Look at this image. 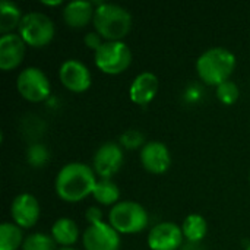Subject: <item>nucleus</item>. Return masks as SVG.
<instances>
[{
  "label": "nucleus",
  "instance_id": "17",
  "mask_svg": "<svg viewBox=\"0 0 250 250\" xmlns=\"http://www.w3.org/2000/svg\"><path fill=\"white\" fill-rule=\"evenodd\" d=\"M51 237L63 248H70L79 237V229L70 218H59L51 227Z\"/></svg>",
  "mask_w": 250,
  "mask_h": 250
},
{
  "label": "nucleus",
  "instance_id": "16",
  "mask_svg": "<svg viewBox=\"0 0 250 250\" xmlns=\"http://www.w3.org/2000/svg\"><path fill=\"white\" fill-rule=\"evenodd\" d=\"M94 4L88 0H75L64 6L63 19L72 28H82L94 19Z\"/></svg>",
  "mask_w": 250,
  "mask_h": 250
},
{
  "label": "nucleus",
  "instance_id": "11",
  "mask_svg": "<svg viewBox=\"0 0 250 250\" xmlns=\"http://www.w3.org/2000/svg\"><path fill=\"white\" fill-rule=\"evenodd\" d=\"M60 82L72 92H83L91 85V72L79 60L69 59L59 69Z\"/></svg>",
  "mask_w": 250,
  "mask_h": 250
},
{
  "label": "nucleus",
  "instance_id": "1",
  "mask_svg": "<svg viewBox=\"0 0 250 250\" xmlns=\"http://www.w3.org/2000/svg\"><path fill=\"white\" fill-rule=\"evenodd\" d=\"M97 179L94 170L82 163H69L57 173L54 188L60 199L66 202H79L92 195Z\"/></svg>",
  "mask_w": 250,
  "mask_h": 250
},
{
  "label": "nucleus",
  "instance_id": "31",
  "mask_svg": "<svg viewBox=\"0 0 250 250\" xmlns=\"http://www.w3.org/2000/svg\"><path fill=\"white\" fill-rule=\"evenodd\" d=\"M249 179H250V177H249Z\"/></svg>",
  "mask_w": 250,
  "mask_h": 250
},
{
  "label": "nucleus",
  "instance_id": "28",
  "mask_svg": "<svg viewBox=\"0 0 250 250\" xmlns=\"http://www.w3.org/2000/svg\"><path fill=\"white\" fill-rule=\"evenodd\" d=\"M62 1L60 0H54V1H47V0H44L42 1V4H47V6H57V4H60Z\"/></svg>",
  "mask_w": 250,
  "mask_h": 250
},
{
  "label": "nucleus",
  "instance_id": "3",
  "mask_svg": "<svg viewBox=\"0 0 250 250\" xmlns=\"http://www.w3.org/2000/svg\"><path fill=\"white\" fill-rule=\"evenodd\" d=\"M94 26L105 41H122L132 28L129 10L114 3H100L94 13Z\"/></svg>",
  "mask_w": 250,
  "mask_h": 250
},
{
  "label": "nucleus",
  "instance_id": "24",
  "mask_svg": "<svg viewBox=\"0 0 250 250\" xmlns=\"http://www.w3.org/2000/svg\"><path fill=\"white\" fill-rule=\"evenodd\" d=\"M120 144L127 149H136L144 144V135L136 129H129L122 133Z\"/></svg>",
  "mask_w": 250,
  "mask_h": 250
},
{
  "label": "nucleus",
  "instance_id": "18",
  "mask_svg": "<svg viewBox=\"0 0 250 250\" xmlns=\"http://www.w3.org/2000/svg\"><path fill=\"white\" fill-rule=\"evenodd\" d=\"M22 12L16 3L10 0L0 1V31L4 34H10V31L19 26L22 21Z\"/></svg>",
  "mask_w": 250,
  "mask_h": 250
},
{
  "label": "nucleus",
  "instance_id": "7",
  "mask_svg": "<svg viewBox=\"0 0 250 250\" xmlns=\"http://www.w3.org/2000/svg\"><path fill=\"white\" fill-rule=\"evenodd\" d=\"M16 88L19 94L32 103L44 101L50 95V81L40 67L23 69L16 79Z\"/></svg>",
  "mask_w": 250,
  "mask_h": 250
},
{
  "label": "nucleus",
  "instance_id": "25",
  "mask_svg": "<svg viewBox=\"0 0 250 250\" xmlns=\"http://www.w3.org/2000/svg\"><path fill=\"white\" fill-rule=\"evenodd\" d=\"M28 157H29V161L34 164V166H42L44 161L47 160L48 154H47V149L40 145V144H35L29 148L28 151Z\"/></svg>",
  "mask_w": 250,
  "mask_h": 250
},
{
  "label": "nucleus",
  "instance_id": "22",
  "mask_svg": "<svg viewBox=\"0 0 250 250\" xmlns=\"http://www.w3.org/2000/svg\"><path fill=\"white\" fill-rule=\"evenodd\" d=\"M22 250H56V242L44 233H32L25 237Z\"/></svg>",
  "mask_w": 250,
  "mask_h": 250
},
{
  "label": "nucleus",
  "instance_id": "30",
  "mask_svg": "<svg viewBox=\"0 0 250 250\" xmlns=\"http://www.w3.org/2000/svg\"><path fill=\"white\" fill-rule=\"evenodd\" d=\"M246 250H250V245H249V246H248V248H246Z\"/></svg>",
  "mask_w": 250,
  "mask_h": 250
},
{
  "label": "nucleus",
  "instance_id": "20",
  "mask_svg": "<svg viewBox=\"0 0 250 250\" xmlns=\"http://www.w3.org/2000/svg\"><path fill=\"white\" fill-rule=\"evenodd\" d=\"M22 230L13 223H3L0 226V250H18L23 245Z\"/></svg>",
  "mask_w": 250,
  "mask_h": 250
},
{
  "label": "nucleus",
  "instance_id": "29",
  "mask_svg": "<svg viewBox=\"0 0 250 250\" xmlns=\"http://www.w3.org/2000/svg\"><path fill=\"white\" fill-rule=\"evenodd\" d=\"M59 250H76V249H73V248H62V249H59Z\"/></svg>",
  "mask_w": 250,
  "mask_h": 250
},
{
  "label": "nucleus",
  "instance_id": "4",
  "mask_svg": "<svg viewBox=\"0 0 250 250\" xmlns=\"http://www.w3.org/2000/svg\"><path fill=\"white\" fill-rule=\"evenodd\" d=\"M108 221L117 233L135 234L146 229L149 218L141 204L133 201H122L110 209Z\"/></svg>",
  "mask_w": 250,
  "mask_h": 250
},
{
  "label": "nucleus",
  "instance_id": "10",
  "mask_svg": "<svg viewBox=\"0 0 250 250\" xmlns=\"http://www.w3.org/2000/svg\"><path fill=\"white\" fill-rule=\"evenodd\" d=\"M183 231L170 221L155 224L148 234V246L151 250H177L183 242Z\"/></svg>",
  "mask_w": 250,
  "mask_h": 250
},
{
  "label": "nucleus",
  "instance_id": "13",
  "mask_svg": "<svg viewBox=\"0 0 250 250\" xmlns=\"http://www.w3.org/2000/svg\"><path fill=\"white\" fill-rule=\"evenodd\" d=\"M141 163L145 170L152 174H161L168 170L171 164V155L168 148L160 141H151L141 149Z\"/></svg>",
  "mask_w": 250,
  "mask_h": 250
},
{
  "label": "nucleus",
  "instance_id": "14",
  "mask_svg": "<svg viewBox=\"0 0 250 250\" xmlns=\"http://www.w3.org/2000/svg\"><path fill=\"white\" fill-rule=\"evenodd\" d=\"M26 42L19 34H4L0 38V69L7 72L21 64L25 56Z\"/></svg>",
  "mask_w": 250,
  "mask_h": 250
},
{
  "label": "nucleus",
  "instance_id": "26",
  "mask_svg": "<svg viewBox=\"0 0 250 250\" xmlns=\"http://www.w3.org/2000/svg\"><path fill=\"white\" fill-rule=\"evenodd\" d=\"M101 38H103V37H101L98 32H88V34L85 35L83 41H85V45H86L88 48L97 51V50L103 45V42H104Z\"/></svg>",
  "mask_w": 250,
  "mask_h": 250
},
{
  "label": "nucleus",
  "instance_id": "9",
  "mask_svg": "<svg viewBox=\"0 0 250 250\" xmlns=\"http://www.w3.org/2000/svg\"><path fill=\"white\" fill-rule=\"evenodd\" d=\"M123 151L116 142L103 144L94 155V171L101 179H111L123 166Z\"/></svg>",
  "mask_w": 250,
  "mask_h": 250
},
{
  "label": "nucleus",
  "instance_id": "6",
  "mask_svg": "<svg viewBox=\"0 0 250 250\" xmlns=\"http://www.w3.org/2000/svg\"><path fill=\"white\" fill-rule=\"evenodd\" d=\"M22 40L32 47H44L54 37L53 21L41 12H28L18 26Z\"/></svg>",
  "mask_w": 250,
  "mask_h": 250
},
{
  "label": "nucleus",
  "instance_id": "21",
  "mask_svg": "<svg viewBox=\"0 0 250 250\" xmlns=\"http://www.w3.org/2000/svg\"><path fill=\"white\" fill-rule=\"evenodd\" d=\"M92 196L95 198L97 202L103 205H113V204L116 205L120 196V190L111 179H101L97 180Z\"/></svg>",
  "mask_w": 250,
  "mask_h": 250
},
{
  "label": "nucleus",
  "instance_id": "19",
  "mask_svg": "<svg viewBox=\"0 0 250 250\" xmlns=\"http://www.w3.org/2000/svg\"><path fill=\"white\" fill-rule=\"evenodd\" d=\"M183 236L190 242V243H198L201 242L208 231V224L205 218L199 214H190L185 218L183 226H182Z\"/></svg>",
  "mask_w": 250,
  "mask_h": 250
},
{
  "label": "nucleus",
  "instance_id": "27",
  "mask_svg": "<svg viewBox=\"0 0 250 250\" xmlns=\"http://www.w3.org/2000/svg\"><path fill=\"white\" fill-rule=\"evenodd\" d=\"M86 220H88L91 224L103 223V212H101V209L97 208V207L88 208V211H86Z\"/></svg>",
  "mask_w": 250,
  "mask_h": 250
},
{
  "label": "nucleus",
  "instance_id": "2",
  "mask_svg": "<svg viewBox=\"0 0 250 250\" xmlns=\"http://www.w3.org/2000/svg\"><path fill=\"white\" fill-rule=\"evenodd\" d=\"M234 67L236 56L224 47H212L204 51L196 60V72L199 78L205 83L215 86L229 81Z\"/></svg>",
  "mask_w": 250,
  "mask_h": 250
},
{
  "label": "nucleus",
  "instance_id": "5",
  "mask_svg": "<svg viewBox=\"0 0 250 250\" xmlns=\"http://www.w3.org/2000/svg\"><path fill=\"white\" fill-rule=\"evenodd\" d=\"M97 67L108 75L125 72L132 62V51L123 41H104L94 53Z\"/></svg>",
  "mask_w": 250,
  "mask_h": 250
},
{
  "label": "nucleus",
  "instance_id": "15",
  "mask_svg": "<svg viewBox=\"0 0 250 250\" xmlns=\"http://www.w3.org/2000/svg\"><path fill=\"white\" fill-rule=\"evenodd\" d=\"M157 91H158V78L152 72H142L133 79L129 88V97L135 104L146 105L154 100Z\"/></svg>",
  "mask_w": 250,
  "mask_h": 250
},
{
  "label": "nucleus",
  "instance_id": "23",
  "mask_svg": "<svg viewBox=\"0 0 250 250\" xmlns=\"http://www.w3.org/2000/svg\"><path fill=\"white\" fill-rule=\"evenodd\" d=\"M239 86L233 82V81H226L223 83H220L217 86V97L218 100L226 104V105H231L237 101L239 98Z\"/></svg>",
  "mask_w": 250,
  "mask_h": 250
},
{
  "label": "nucleus",
  "instance_id": "12",
  "mask_svg": "<svg viewBox=\"0 0 250 250\" xmlns=\"http://www.w3.org/2000/svg\"><path fill=\"white\" fill-rule=\"evenodd\" d=\"M10 215L21 229H31L40 218V204L31 193L18 195L10 205Z\"/></svg>",
  "mask_w": 250,
  "mask_h": 250
},
{
  "label": "nucleus",
  "instance_id": "8",
  "mask_svg": "<svg viewBox=\"0 0 250 250\" xmlns=\"http://www.w3.org/2000/svg\"><path fill=\"white\" fill-rule=\"evenodd\" d=\"M82 243L86 250H119L120 236L107 223L89 224L82 234Z\"/></svg>",
  "mask_w": 250,
  "mask_h": 250
}]
</instances>
